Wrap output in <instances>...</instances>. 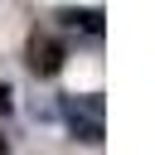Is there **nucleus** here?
Segmentation results:
<instances>
[{
    "label": "nucleus",
    "mask_w": 155,
    "mask_h": 155,
    "mask_svg": "<svg viewBox=\"0 0 155 155\" xmlns=\"http://www.w3.org/2000/svg\"><path fill=\"white\" fill-rule=\"evenodd\" d=\"M63 24H82L87 34H102V10H63Z\"/></svg>",
    "instance_id": "obj_3"
},
{
    "label": "nucleus",
    "mask_w": 155,
    "mask_h": 155,
    "mask_svg": "<svg viewBox=\"0 0 155 155\" xmlns=\"http://www.w3.org/2000/svg\"><path fill=\"white\" fill-rule=\"evenodd\" d=\"M24 58H29V73H39V78H53V73L63 68L68 48H63L53 34H34V39H29V48H24Z\"/></svg>",
    "instance_id": "obj_2"
},
{
    "label": "nucleus",
    "mask_w": 155,
    "mask_h": 155,
    "mask_svg": "<svg viewBox=\"0 0 155 155\" xmlns=\"http://www.w3.org/2000/svg\"><path fill=\"white\" fill-rule=\"evenodd\" d=\"M5 150H10V140H5V136H0V155H5Z\"/></svg>",
    "instance_id": "obj_5"
},
{
    "label": "nucleus",
    "mask_w": 155,
    "mask_h": 155,
    "mask_svg": "<svg viewBox=\"0 0 155 155\" xmlns=\"http://www.w3.org/2000/svg\"><path fill=\"white\" fill-rule=\"evenodd\" d=\"M5 107H10V87L0 82V111H5Z\"/></svg>",
    "instance_id": "obj_4"
},
{
    "label": "nucleus",
    "mask_w": 155,
    "mask_h": 155,
    "mask_svg": "<svg viewBox=\"0 0 155 155\" xmlns=\"http://www.w3.org/2000/svg\"><path fill=\"white\" fill-rule=\"evenodd\" d=\"M58 111H63V121H68V131H73L78 140L102 145V136H107V107H102L97 92H68V97L58 102Z\"/></svg>",
    "instance_id": "obj_1"
}]
</instances>
